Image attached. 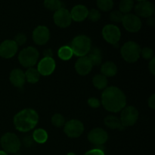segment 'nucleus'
<instances>
[{
    "label": "nucleus",
    "instance_id": "1",
    "mask_svg": "<svg viewBox=\"0 0 155 155\" xmlns=\"http://www.w3.org/2000/svg\"><path fill=\"white\" fill-rule=\"evenodd\" d=\"M101 104L108 112L118 113L127 106V96L117 86H108L103 90Z\"/></svg>",
    "mask_w": 155,
    "mask_h": 155
},
{
    "label": "nucleus",
    "instance_id": "2",
    "mask_svg": "<svg viewBox=\"0 0 155 155\" xmlns=\"http://www.w3.org/2000/svg\"><path fill=\"white\" fill-rule=\"evenodd\" d=\"M37 112L32 108H25L15 115L13 124L15 128L21 133H27L33 130L39 123Z\"/></svg>",
    "mask_w": 155,
    "mask_h": 155
},
{
    "label": "nucleus",
    "instance_id": "3",
    "mask_svg": "<svg viewBox=\"0 0 155 155\" xmlns=\"http://www.w3.org/2000/svg\"><path fill=\"white\" fill-rule=\"evenodd\" d=\"M70 47L74 55L79 58L86 56L92 48V40L86 35H78L72 39Z\"/></svg>",
    "mask_w": 155,
    "mask_h": 155
},
{
    "label": "nucleus",
    "instance_id": "4",
    "mask_svg": "<svg viewBox=\"0 0 155 155\" xmlns=\"http://www.w3.org/2000/svg\"><path fill=\"white\" fill-rule=\"evenodd\" d=\"M39 53L37 48L33 46H28L23 48L18 54V61L24 68H33L37 64Z\"/></svg>",
    "mask_w": 155,
    "mask_h": 155
},
{
    "label": "nucleus",
    "instance_id": "5",
    "mask_svg": "<svg viewBox=\"0 0 155 155\" xmlns=\"http://www.w3.org/2000/svg\"><path fill=\"white\" fill-rule=\"evenodd\" d=\"M141 46L134 41L125 42L120 48V54L123 59L128 63H135L140 58Z\"/></svg>",
    "mask_w": 155,
    "mask_h": 155
},
{
    "label": "nucleus",
    "instance_id": "6",
    "mask_svg": "<svg viewBox=\"0 0 155 155\" xmlns=\"http://www.w3.org/2000/svg\"><path fill=\"white\" fill-rule=\"evenodd\" d=\"M0 145L4 151L8 154H16L21 147V141L16 134L6 133L0 139Z\"/></svg>",
    "mask_w": 155,
    "mask_h": 155
},
{
    "label": "nucleus",
    "instance_id": "7",
    "mask_svg": "<svg viewBox=\"0 0 155 155\" xmlns=\"http://www.w3.org/2000/svg\"><path fill=\"white\" fill-rule=\"evenodd\" d=\"M139 113L138 109L134 106H126L120 111V120L124 127H133L139 120Z\"/></svg>",
    "mask_w": 155,
    "mask_h": 155
},
{
    "label": "nucleus",
    "instance_id": "8",
    "mask_svg": "<svg viewBox=\"0 0 155 155\" xmlns=\"http://www.w3.org/2000/svg\"><path fill=\"white\" fill-rule=\"evenodd\" d=\"M102 37L107 43L112 45H117L120 40V29L114 24H107L101 30Z\"/></svg>",
    "mask_w": 155,
    "mask_h": 155
},
{
    "label": "nucleus",
    "instance_id": "9",
    "mask_svg": "<svg viewBox=\"0 0 155 155\" xmlns=\"http://www.w3.org/2000/svg\"><path fill=\"white\" fill-rule=\"evenodd\" d=\"M84 130V125L83 123L77 119L67 121L64 126V132L68 137L71 139H77L81 136Z\"/></svg>",
    "mask_w": 155,
    "mask_h": 155
},
{
    "label": "nucleus",
    "instance_id": "10",
    "mask_svg": "<svg viewBox=\"0 0 155 155\" xmlns=\"http://www.w3.org/2000/svg\"><path fill=\"white\" fill-rule=\"evenodd\" d=\"M121 23L127 31L133 33L139 32L142 26L141 18L135 14L132 13L124 15Z\"/></svg>",
    "mask_w": 155,
    "mask_h": 155
},
{
    "label": "nucleus",
    "instance_id": "11",
    "mask_svg": "<svg viewBox=\"0 0 155 155\" xmlns=\"http://www.w3.org/2000/svg\"><path fill=\"white\" fill-rule=\"evenodd\" d=\"M88 141L95 146H101L108 140V134L102 128H94L88 134Z\"/></svg>",
    "mask_w": 155,
    "mask_h": 155
},
{
    "label": "nucleus",
    "instance_id": "12",
    "mask_svg": "<svg viewBox=\"0 0 155 155\" xmlns=\"http://www.w3.org/2000/svg\"><path fill=\"white\" fill-rule=\"evenodd\" d=\"M53 21L54 24L60 28H67L73 21L70 11L64 7L54 12L53 15Z\"/></svg>",
    "mask_w": 155,
    "mask_h": 155
},
{
    "label": "nucleus",
    "instance_id": "13",
    "mask_svg": "<svg viewBox=\"0 0 155 155\" xmlns=\"http://www.w3.org/2000/svg\"><path fill=\"white\" fill-rule=\"evenodd\" d=\"M32 39L35 44L38 45H44L49 41V29L44 25L36 27L32 33Z\"/></svg>",
    "mask_w": 155,
    "mask_h": 155
},
{
    "label": "nucleus",
    "instance_id": "14",
    "mask_svg": "<svg viewBox=\"0 0 155 155\" xmlns=\"http://www.w3.org/2000/svg\"><path fill=\"white\" fill-rule=\"evenodd\" d=\"M18 45L14 39H6L0 43V57L10 59L17 54Z\"/></svg>",
    "mask_w": 155,
    "mask_h": 155
},
{
    "label": "nucleus",
    "instance_id": "15",
    "mask_svg": "<svg viewBox=\"0 0 155 155\" xmlns=\"http://www.w3.org/2000/svg\"><path fill=\"white\" fill-rule=\"evenodd\" d=\"M135 15H137L139 18H148L153 16L154 13V6L152 2L148 1L139 2L134 5Z\"/></svg>",
    "mask_w": 155,
    "mask_h": 155
},
{
    "label": "nucleus",
    "instance_id": "16",
    "mask_svg": "<svg viewBox=\"0 0 155 155\" xmlns=\"http://www.w3.org/2000/svg\"><path fill=\"white\" fill-rule=\"evenodd\" d=\"M55 68L56 63L53 58L43 57L38 62L36 69L40 75L47 77V76H50L53 74Z\"/></svg>",
    "mask_w": 155,
    "mask_h": 155
},
{
    "label": "nucleus",
    "instance_id": "17",
    "mask_svg": "<svg viewBox=\"0 0 155 155\" xmlns=\"http://www.w3.org/2000/svg\"><path fill=\"white\" fill-rule=\"evenodd\" d=\"M74 68H75L76 72L79 75L86 76L92 71L93 65L91 63L88 56L86 55L79 58L77 61H76Z\"/></svg>",
    "mask_w": 155,
    "mask_h": 155
},
{
    "label": "nucleus",
    "instance_id": "18",
    "mask_svg": "<svg viewBox=\"0 0 155 155\" xmlns=\"http://www.w3.org/2000/svg\"><path fill=\"white\" fill-rule=\"evenodd\" d=\"M9 80L15 87L19 88V89L24 87L26 83L24 72L19 68L13 69L11 71L10 75H9Z\"/></svg>",
    "mask_w": 155,
    "mask_h": 155
},
{
    "label": "nucleus",
    "instance_id": "19",
    "mask_svg": "<svg viewBox=\"0 0 155 155\" xmlns=\"http://www.w3.org/2000/svg\"><path fill=\"white\" fill-rule=\"evenodd\" d=\"M89 9L83 5H77L74 6L70 12L72 21L76 22H82L87 18Z\"/></svg>",
    "mask_w": 155,
    "mask_h": 155
},
{
    "label": "nucleus",
    "instance_id": "20",
    "mask_svg": "<svg viewBox=\"0 0 155 155\" xmlns=\"http://www.w3.org/2000/svg\"><path fill=\"white\" fill-rule=\"evenodd\" d=\"M118 68L116 64L113 61H106L101 67V73L104 77H113L117 74Z\"/></svg>",
    "mask_w": 155,
    "mask_h": 155
},
{
    "label": "nucleus",
    "instance_id": "21",
    "mask_svg": "<svg viewBox=\"0 0 155 155\" xmlns=\"http://www.w3.org/2000/svg\"><path fill=\"white\" fill-rule=\"evenodd\" d=\"M104 124L107 128L110 130H123L124 129V126L121 124L120 118L114 115H108L104 120Z\"/></svg>",
    "mask_w": 155,
    "mask_h": 155
},
{
    "label": "nucleus",
    "instance_id": "22",
    "mask_svg": "<svg viewBox=\"0 0 155 155\" xmlns=\"http://www.w3.org/2000/svg\"><path fill=\"white\" fill-rule=\"evenodd\" d=\"M87 56L93 66H98L102 62V52L98 47H92Z\"/></svg>",
    "mask_w": 155,
    "mask_h": 155
},
{
    "label": "nucleus",
    "instance_id": "23",
    "mask_svg": "<svg viewBox=\"0 0 155 155\" xmlns=\"http://www.w3.org/2000/svg\"><path fill=\"white\" fill-rule=\"evenodd\" d=\"M92 82L94 87L96 88L98 90H104L107 87V84H108L107 78L101 74L94 76Z\"/></svg>",
    "mask_w": 155,
    "mask_h": 155
},
{
    "label": "nucleus",
    "instance_id": "24",
    "mask_svg": "<svg viewBox=\"0 0 155 155\" xmlns=\"http://www.w3.org/2000/svg\"><path fill=\"white\" fill-rule=\"evenodd\" d=\"M24 74H25L26 82H28L30 84H35L38 83L40 79V74L38 72L37 69L35 68H27L26 72H24Z\"/></svg>",
    "mask_w": 155,
    "mask_h": 155
},
{
    "label": "nucleus",
    "instance_id": "25",
    "mask_svg": "<svg viewBox=\"0 0 155 155\" xmlns=\"http://www.w3.org/2000/svg\"><path fill=\"white\" fill-rule=\"evenodd\" d=\"M32 138L36 143L44 144L48 140V133L44 129L39 128L33 131Z\"/></svg>",
    "mask_w": 155,
    "mask_h": 155
},
{
    "label": "nucleus",
    "instance_id": "26",
    "mask_svg": "<svg viewBox=\"0 0 155 155\" xmlns=\"http://www.w3.org/2000/svg\"><path fill=\"white\" fill-rule=\"evenodd\" d=\"M73 51L70 45H63L58 51V56L62 61H68L72 58Z\"/></svg>",
    "mask_w": 155,
    "mask_h": 155
},
{
    "label": "nucleus",
    "instance_id": "27",
    "mask_svg": "<svg viewBox=\"0 0 155 155\" xmlns=\"http://www.w3.org/2000/svg\"><path fill=\"white\" fill-rule=\"evenodd\" d=\"M134 0H120L119 3V11L124 15L130 13L134 8Z\"/></svg>",
    "mask_w": 155,
    "mask_h": 155
},
{
    "label": "nucleus",
    "instance_id": "28",
    "mask_svg": "<svg viewBox=\"0 0 155 155\" xmlns=\"http://www.w3.org/2000/svg\"><path fill=\"white\" fill-rule=\"evenodd\" d=\"M43 4L45 8L51 12H56L63 8V4L61 0H44Z\"/></svg>",
    "mask_w": 155,
    "mask_h": 155
},
{
    "label": "nucleus",
    "instance_id": "29",
    "mask_svg": "<svg viewBox=\"0 0 155 155\" xmlns=\"http://www.w3.org/2000/svg\"><path fill=\"white\" fill-rule=\"evenodd\" d=\"M97 7L102 12H109L114 7L113 0H96Z\"/></svg>",
    "mask_w": 155,
    "mask_h": 155
},
{
    "label": "nucleus",
    "instance_id": "30",
    "mask_svg": "<svg viewBox=\"0 0 155 155\" xmlns=\"http://www.w3.org/2000/svg\"><path fill=\"white\" fill-rule=\"evenodd\" d=\"M51 124L53 126L58 128H61V127H64L66 123L65 121L64 117L61 114H54L52 117H51Z\"/></svg>",
    "mask_w": 155,
    "mask_h": 155
},
{
    "label": "nucleus",
    "instance_id": "31",
    "mask_svg": "<svg viewBox=\"0 0 155 155\" xmlns=\"http://www.w3.org/2000/svg\"><path fill=\"white\" fill-rule=\"evenodd\" d=\"M124 15V14L121 13L119 10H114L110 12V15H109V18H110V21L114 23H121Z\"/></svg>",
    "mask_w": 155,
    "mask_h": 155
},
{
    "label": "nucleus",
    "instance_id": "32",
    "mask_svg": "<svg viewBox=\"0 0 155 155\" xmlns=\"http://www.w3.org/2000/svg\"><path fill=\"white\" fill-rule=\"evenodd\" d=\"M140 57H142L145 60H151L154 57V51L150 47H144L143 48H141Z\"/></svg>",
    "mask_w": 155,
    "mask_h": 155
},
{
    "label": "nucleus",
    "instance_id": "33",
    "mask_svg": "<svg viewBox=\"0 0 155 155\" xmlns=\"http://www.w3.org/2000/svg\"><path fill=\"white\" fill-rule=\"evenodd\" d=\"M101 13L98 9L92 8L91 10H89L87 18H89V20H90L92 22H98L101 19Z\"/></svg>",
    "mask_w": 155,
    "mask_h": 155
},
{
    "label": "nucleus",
    "instance_id": "34",
    "mask_svg": "<svg viewBox=\"0 0 155 155\" xmlns=\"http://www.w3.org/2000/svg\"><path fill=\"white\" fill-rule=\"evenodd\" d=\"M27 36H26V34H24V33H18V34L15 36V39H14V41L16 42V44L18 45V46L24 45V44L26 43V42H27Z\"/></svg>",
    "mask_w": 155,
    "mask_h": 155
},
{
    "label": "nucleus",
    "instance_id": "35",
    "mask_svg": "<svg viewBox=\"0 0 155 155\" xmlns=\"http://www.w3.org/2000/svg\"><path fill=\"white\" fill-rule=\"evenodd\" d=\"M87 103L89 107H91L92 108H98L101 106V101H100V100H98L97 98H95V97H91V98H89L88 99Z\"/></svg>",
    "mask_w": 155,
    "mask_h": 155
},
{
    "label": "nucleus",
    "instance_id": "36",
    "mask_svg": "<svg viewBox=\"0 0 155 155\" xmlns=\"http://www.w3.org/2000/svg\"><path fill=\"white\" fill-rule=\"evenodd\" d=\"M22 143L23 145H24L25 147H27V148H30V147L33 146V144L35 143V142L33 141L32 136H27L24 137V139H23L22 140Z\"/></svg>",
    "mask_w": 155,
    "mask_h": 155
},
{
    "label": "nucleus",
    "instance_id": "37",
    "mask_svg": "<svg viewBox=\"0 0 155 155\" xmlns=\"http://www.w3.org/2000/svg\"><path fill=\"white\" fill-rule=\"evenodd\" d=\"M83 155H105V153L101 148H93L86 151Z\"/></svg>",
    "mask_w": 155,
    "mask_h": 155
},
{
    "label": "nucleus",
    "instance_id": "38",
    "mask_svg": "<svg viewBox=\"0 0 155 155\" xmlns=\"http://www.w3.org/2000/svg\"><path fill=\"white\" fill-rule=\"evenodd\" d=\"M148 69L151 74L153 76L155 75V58L154 57L152 59H151L148 64Z\"/></svg>",
    "mask_w": 155,
    "mask_h": 155
},
{
    "label": "nucleus",
    "instance_id": "39",
    "mask_svg": "<svg viewBox=\"0 0 155 155\" xmlns=\"http://www.w3.org/2000/svg\"><path fill=\"white\" fill-rule=\"evenodd\" d=\"M148 107H150L152 110L155 109V94H152V95L150 96V98H148Z\"/></svg>",
    "mask_w": 155,
    "mask_h": 155
},
{
    "label": "nucleus",
    "instance_id": "40",
    "mask_svg": "<svg viewBox=\"0 0 155 155\" xmlns=\"http://www.w3.org/2000/svg\"><path fill=\"white\" fill-rule=\"evenodd\" d=\"M43 57L45 58H52L53 57V51L50 48L45 49L43 51Z\"/></svg>",
    "mask_w": 155,
    "mask_h": 155
},
{
    "label": "nucleus",
    "instance_id": "41",
    "mask_svg": "<svg viewBox=\"0 0 155 155\" xmlns=\"http://www.w3.org/2000/svg\"><path fill=\"white\" fill-rule=\"evenodd\" d=\"M147 24L150 27H154L155 25V19L153 16L150 17V18H147Z\"/></svg>",
    "mask_w": 155,
    "mask_h": 155
},
{
    "label": "nucleus",
    "instance_id": "42",
    "mask_svg": "<svg viewBox=\"0 0 155 155\" xmlns=\"http://www.w3.org/2000/svg\"><path fill=\"white\" fill-rule=\"evenodd\" d=\"M0 155H8V154L3 151V150H2V151H0Z\"/></svg>",
    "mask_w": 155,
    "mask_h": 155
},
{
    "label": "nucleus",
    "instance_id": "43",
    "mask_svg": "<svg viewBox=\"0 0 155 155\" xmlns=\"http://www.w3.org/2000/svg\"><path fill=\"white\" fill-rule=\"evenodd\" d=\"M66 155H77V154L74 152H69V153H68Z\"/></svg>",
    "mask_w": 155,
    "mask_h": 155
},
{
    "label": "nucleus",
    "instance_id": "44",
    "mask_svg": "<svg viewBox=\"0 0 155 155\" xmlns=\"http://www.w3.org/2000/svg\"><path fill=\"white\" fill-rule=\"evenodd\" d=\"M138 2H142V1H146V0H137Z\"/></svg>",
    "mask_w": 155,
    "mask_h": 155
},
{
    "label": "nucleus",
    "instance_id": "45",
    "mask_svg": "<svg viewBox=\"0 0 155 155\" xmlns=\"http://www.w3.org/2000/svg\"><path fill=\"white\" fill-rule=\"evenodd\" d=\"M13 155H21V154H17V153H16V154H14Z\"/></svg>",
    "mask_w": 155,
    "mask_h": 155
}]
</instances>
